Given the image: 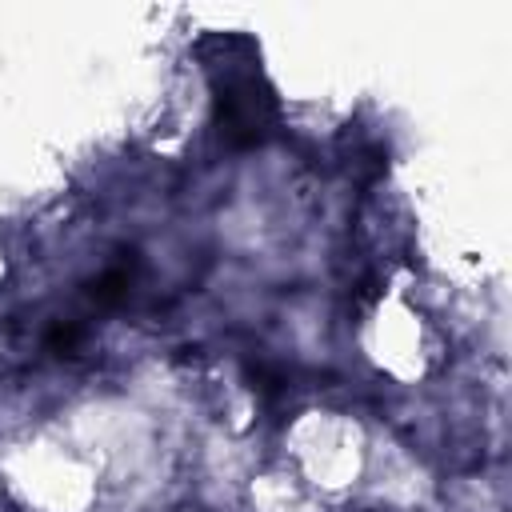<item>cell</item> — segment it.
I'll use <instances>...</instances> for the list:
<instances>
[{
  "label": "cell",
  "mask_w": 512,
  "mask_h": 512,
  "mask_svg": "<svg viewBox=\"0 0 512 512\" xmlns=\"http://www.w3.org/2000/svg\"><path fill=\"white\" fill-rule=\"evenodd\" d=\"M216 104H220V132L236 144L260 140L272 120V96H268V88L256 92V76H232L220 88Z\"/></svg>",
  "instance_id": "6da1fadb"
}]
</instances>
